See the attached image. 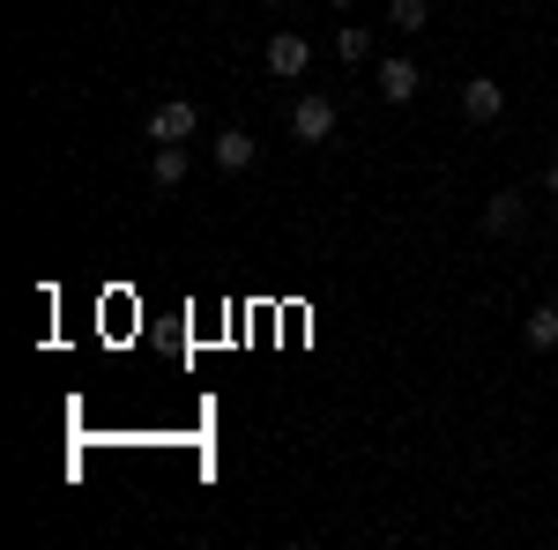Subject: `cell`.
I'll use <instances>...</instances> for the list:
<instances>
[{
  "instance_id": "obj_6",
  "label": "cell",
  "mask_w": 558,
  "mask_h": 550,
  "mask_svg": "<svg viewBox=\"0 0 558 550\" xmlns=\"http://www.w3.org/2000/svg\"><path fill=\"white\" fill-rule=\"evenodd\" d=\"M521 223H529V201H521L514 186H507V194H492V201H484V231H492V239H514Z\"/></svg>"
},
{
  "instance_id": "obj_3",
  "label": "cell",
  "mask_w": 558,
  "mask_h": 550,
  "mask_svg": "<svg viewBox=\"0 0 558 550\" xmlns=\"http://www.w3.org/2000/svg\"><path fill=\"white\" fill-rule=\"evenodd\" d=\"M417 83H425V75H417V60H410V52H395V60H380V68H373L380 105H410V97H417Z\"/></svg>"
},
{
  "instance_id": "obj_9",
  "label": "cell",
  "mask_w": 558,
  "mask_h": 550,
  "mask_svg": "<svg viewBox=\"0 0 558 550\" xmlns=\"http://www.w3.org/2000/svg\"><path fill=\"white\" fill-rule=\"evenodd\" d=\"M336 60H343V68H365V60H373V30H365V23H343V30H336Z\"/></svg>"
},
{
  "instance_id": "obj_7",
  "label": "cell",
  "mask_w": 558,
  "mask_h": 550,
  "mask_svg": "<svg viewBox=\"0 0 558 550\" xmlns=\"http://www.w3.org/2000/svg\"><path fill=\"white\" fill-rule=\"evenodd\" d=\"M209 157H216V171H246V164L260 157V142H254L246 127H223V134L209 142Z\"/></svg>"
},
{
  "instance_id": "obj_14",
  "label": "cell",
  "mask_w": 558,
  "mask_h": 550,
  "mask_svg": "<svg viewBox=\"0 0 558 550\" xmlns=\"http://www.w3.org/2000/svg\"><path fill=\"white\" fill-rule=\"evenodd\" d=\"M268 8H283V0H268Z\"/></svg>"
},
{
  "instance_id": "obj_11",
  "label": "cell",
  "mask_w": 558,
  "mask_h": 550,
  "mask_svg": "<svg viewBox=\"0 0 558 550\" xmlns=\"http://www.w3.org/2000/svg\"><path fill=\"white\" fill-rule=\"evenodd\" d=\"M387 23H395L402 38H417V30L432 23V0H387Z\"/></svg>"
},
{
  "instance_id": "obj_12",
  "label": "cell",
  "mask_w": 558,
  "mask_h": 550,
  "mask_svg": "<svg viewBox=\"0 0 558 550\" xmlns=\"http://www.w3.org/2000/svg\"><path fill=\"white\" fill-rule=\"evenodd\" d=\"M544 194H558V164H544Z\"/></svg>"
},
{
  "instance_id": "obj_2",
  "label": "cell",
  "mask_w": 558,
  "mask_h": 550,
  "mask_svg": "<svg viewBox=\"0 0 558 550\" xmlns=\"http://www.w3.org/2000/svg\"><path fill=\"white\" fill-rule=\"evenodd\" d=\"M142 134H149V142H194V134H202V112H194L186 97H165V105L142 120Z\"/></svg>"
},
{
  "instance_id": "obj_13",
  "label": "cell",
  "mask_w": 558,
  "mask_h": 550,
  "mask_svg": "<svg viewBox=\"0 0 558 550\" xmlns=\"http://www.w3.org/2000/svg\"><path fill=\"white\" fill-rule=\"evenodd\" d=\"M336 8H357V0H336Z\"/></svg>"
},
{
  "instance_id": "obj_5",
  "label": "cell",
  "mask_w": 558,
  "mask_h": 550,
  "mask_svg": "<svg viewBox=\"0 0 558 550\" xmlns=\"http://www.w3.org/2000/svg\"><path fill=\"white\" fill-rule=\"evenodd\" d=\"M499 112H507V89L492 83V75H470V83H462V120H476V127H492Z\"/></svg>"
},
{
  "instance_id": "obj_10",
  "label": "cell",
  "mask_w": 558,
  "mask_h": 550,
  "mask_svg": "<svg viewBox=\"0 0 558 550\" xmlns=\"http://www.w3.org/2000/svg\"><path fill=\"white\" fill-rule=\"evenodd\" d=\"M521 342H529V350H558V305H536V313L521 320Z\"/></svg>"
},
{
  "instance_id": "obj_8",
  "label": "cell",
  "mask_w": 558,
  "mask_h": 550,
  "mask_svg": "<svg viewBox=\"0 0 558 550\" xmlns=\"http://www.w3.org/2000/svg\"><path fill=\"white\" fill-rule=\"evenodd\" d=\"M149 179L172 194V186H186V142H157V157H149Z\"/></svg>"
},
{
  "instance_id": "obj_1",
  "label": "cell",
  "mask_w": 558,
  "mask_h": 550,
  "mask_svg": "<svg viewBox=\"0 0 558 550\" xmlns=\"http://www.w3.org/2000/svg\"><path fill=\"white\" fill-rule=\"evenodd\" d=\"M260 68H268L276 83H299L305 68H313V45H305L299 30H276V38L260 45Z\"/></svg>"
},
{
  "instance_id": "obj_4",
  "label": "cell",
  "mask_w": 558,
  "mask_h": 550,
  "mask_svg": "<svg viewBox=\"0 0 558 550\" xmlns=\"http://www.w3.org/2000/svg\"><path fill=\"white\" fill-rule=\"evenodd\" d=\"M328 134H336V105H328V97H299V105H291V142L313 149V142H328Z\"/></svg>"
}]
</instances>
